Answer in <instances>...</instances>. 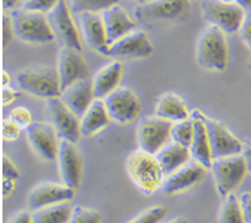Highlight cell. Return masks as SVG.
<instances>
[{"mask_svg":"<svg viewBox=\"0 0 251 223\" xmlns=\"http://www.w3.org/2000/svg\"><path fill=\"white\" fill-rule=\"evenodd\" d=\"M229 60L226 34L215 25L206 27L197 41V62L204 70L222 73Z\"/></svg>","mask_w":251,"mask_h":223,"instance_id":"1","label":"cell"},{"mask_svg":"<svg viewBox=\"0 0 251 223\" xmlns=\"http://www.w3.org/2000/svg\"><path fill=\"white\" fill-rule=\"evenodd\" d=\"M126 166L129 177L138 188V191L145 196L154 194L162 185L164 173L155 155L139 148L129 155Z\"/></svg>","mask_w":251,"mask_h":223,"instance_id":"2","label":"cell"},{"mask_svg":"<svg viewBox=\"0 0 251 223\" xmlns=\"http://www.w3.org/2000/svg\"><path fill=\"white\" fill-rule=\"evenodd\" d=\"M14 34L22 41L30 44H49L55 39L48 20V15L41 11L18 8L10 11Z\"/></svg>","mask_w":251,"mask_h":223,"instance_id":"3","label":"cell"},{"mask_svg":"<svg viewBox=\"0 0 251 223\" xmlns=\"http://www.w3.org/2000/svg\"><path fill=\"white\" fill-rule=\"evenodd\" d=\"M16 83L23 91L43 99L61 96V83L57 69L49 65H34L18 73Z\"/></svg>","mask_w":251,"mask_h":223,"instance_id":"4","label":"cell"},{"mask_svg":"<svg viewBox=\"0 0 251 223\" xmlns=\"http://www.w3.org/2000/svg\"><path fill=\"white\" fill-rule=\"evenodd\" d=\"M201 15L210 25L220 28L225 34L240 30L246 10L239 3H224L222 0H201Z\"/></svg>","mask_w":251,"mask_h":223,"instance_id":"5","label":"cell"},{"mask_svg":"<svg viewBox=\"0 0 251 223\" xmlns=\"http://www.w3.org/2000/svg\"><path fill=\"white\" fill-rule=\"evenodd\" d=\"M217 190L223 198L234 192L245 178L248 167L241 153L214 159L211 165Z\"/></svg>","mask_w":251,"mask_h":223,"instance_id":"6","label":"cell"},{"mask_svg":"<svg viewBox=\"0 0 251 223\" xmlns=\"http://www.w3.org/2000/svg\"><path fill=\"white\" fill-rule=\"evenodd\" d=\"M173 124L160 116H146L139 121L137 129V141L141 150L155 155L160 148L167 145L171 139Z\"/></svg>","mask_w":251,"mask_h":223,"instance_id":"7","label":"cell"},{"mask_svg":"<svg viewBox=\"0 0 251 223\" xmlns=\"http://www.w3.org/2000/svg\"><path fill=\"white\" fill-rule=\"evenodd\" d=\"M46 109L51 124L56 129L60 139L77 143L82 136L80 125L81 118L70 110L60 97L48 99Z\"/></svg>","mask_w":251,"mask_h":223,"instance_id":"8","label":"cell"},{"mask_svg":"<svg viewBox=\"0 0 251 223\" xmlns=\"http://www.w3.org/2000/svg\"><path fill=\"white\" fill-rule=\"evenodd\" d=\"M107 111L111 120L118 124H129L141 112V101L133 90L118 86L104 97Z\"/></svg>","mask_w":251,"mask_h":223,"instance_id":"9","label":"cell"},{"mask_svg":"<svg viewBox=\"0 0 251 223\" xmlns=\"http://www.w3.org/2000/svg\"><path fill=\"white\" fill-rule=\"evenodd\" d=\"M46 15H48V20L50 23L55 39L62 46H69V48L82 51L78 30L71 18V9L67 5L66 0H61Z\"/></svg>","mask_w":251,"mask_h":223,"instance_id":"10","label":"cell"},{"mask_svg":"<svg viewBox=\"0 0 251 223\" xmlns=\"http://www.w3.org/2000/svg\"><path fill=\"white\" fill-rule=\"evenodd\" d=\"M203 120L205 122L208 130L209 142L211 147L213 159L230 156V155H238L243 151L244 143L239 140L234 134H231L226 126L222 122L206 117L203 115Z\"/></svg>","mask_w":251,"mask_h":223,"instance_id":"11","label":"cell"},{"mask_svg":"<svg viewBox=\"0 0 251 223\" xmlns=\"http://www.w3.org/2000/svg\"><path fill=\"white\" fill-rule=\"evenodd\" d=\"M27 141L32 150L45 161H53L57 159L59 143L56 129L48 122H32L26 129Z\"/></svg>","mask_w":251,"mask_h":223,"instance_id":"12","label":"cell"},{"mask_svg":"<svg viewBox=\"0 0 251 223\" xmlns=\"http://www.w3.org/2000/svg\"><path fill=\"white\" fill-rule=\"evenodd\" d=\"M81 53L82 51L69 46H62L60 51L57 59V73L62 91L76 81L88 78L90 70Z\"/></svg>","mask_w":251,"mask_h":223,"instance_id":"13","label":"cell"},{"mask_svg":"<svg viewBox=\"0 0 251 223\" xmlns=\"http://www.w3.org/2000/svg\"><path fill=\"white\" fill-rule=\"evenodd\" d=\"M153 44L145 31L133 30L110 45L107 56L145 59L153 54Z\"/></svg>","mask_w":251,"mask_h":223,"instance_id":"14","label":"cell"},{"mask_svg":"<svg viewBox=\"0 0 251 223\" xmlns=\"http://www.w3.org/2000/svg\"><path fill=\"white\" fill-rule=\"evenodd\" d=\"M189 0H147L137 8L136 16L142 22H169L183 15Z\"/></svg>","mask_w":251,"mask_h":223,"instance_id":"15","label":"cell"},{"mask_svg":"<svg viewBox=\"0 0 251 223\" xmlns=\"http://www.w3.org/2000/svg\"><path fill=\"white\" fill-rule=\"evenodd\" d=\"M75 188L67 185L43 182L35 186L27 196V207L30 211L51 206V204L70 202L75 197Z\"/></svg>","mask_w":251,"mask_h":223,"instance_id":"16","label":"cell"},{"mask_svg":"<svg viewBox=\"0 0 251 223\" xmlns=\"http://www.w3.org/2000/svg\"><path fill=\"white\" fill-rule=\"evenodd\" d=\"M57 164L62 182L77 190L82 180V162L76 143L67 140L60 141Z\"/></svg>","mask_w":251,"mask_h":223,"instance_id":"17","label":"cell"},{"mask_svg":"<svg viewBox=\"0 0 251 223\" xmlns=\"http://www.w3.org/2000/svg\"><path fill=\"white\" fill-rule=\"evenodd\" d=\"M81 31L86 45L102 55L108 54L110 44L107 40V32L104 28L101 13H81L78 14Z\"/></svg>","mask_w":251,"mask_h":223,"instance_id":"18","label":"cell"},{"mask_svg":"<svg viewBox=\"0 0 251 223\" xmlns=\"http://www.w3.org/2000/svg\"><path fill=\"white\" fill-rule=\"evenodd\" d=\"M205 168L199 162H188L178 168L176 172L167 176V180L160 185V191L166 195H174L189 190L193 186L201 182Z\"/></svg>","mask_w":251,"mask_h":223,"instance_id":"19","label":"cell"},{"mask_svg":"<svg viewBox=\"0 0 251 223\" xmlns=\"http://www.w3.org/2000/svg\"><path fill=\"white\" fill-rule=\"evenodd\" d=\"M101 14L104 28H106L107 40H108L110 45H112L118 39L123 38L125 35L136 30V22L132 19L128 13L120 4L110 6L108 9L102 11Z\"/></svg>","mask_w":251,"mask_h":223,"instance_id":"20","label":"cell"},{"mask_svg":"<svg viewBox=\"0 0 251 223\" xmlns=\"http://www.w3.org/2000/svg\"><path fill=\"white\" fill-rule=\"evenodd\" d=\"M60 99L70 110L81 118L95 100L92 81L88 80V78L76 81L61 92Z\"/></svg>","mask_w":251,"mask_h":223,"instance_id":"21","label":"cell"},{"mask_svg":"<svg viewBox=\"0 0 251 223\" xmlns=\"http://www.w3.org/2000/svg\"><path fill=\"white\" fill-rule=\"evenodd\" d=\"M192 116L194 118V136L190 145L192 159L199 162L205 169H211L214 159L211 155L208 130L203 120V113L199 111H193Z\"/></svg>","mask_w":251,"mask_h":223,"instance_id":"22","label":"cell"},{"mask_svg":"<svg viewBox=\"0 0 251 223\" xmlns=\"http://www.w3.org/2000/svg\"><path fill=\"white\" fill-rule=\"evenodd\" d=\"M164 176H169L190 161V148L172 140L155 153Z\"/></svg>","mask_w":251,"mask_h":223,"instance_id":"23","label":"cell"},{"mask_svg":"<svg viewBox=\"0 0 251 223\" xmlns=\"http://www.w3.org/2000/svg\"><path fill=\"white\" fill-rule=\"evenodd\" d=\"M123 75V65L120 60H113L110 64L104 65L101 70L97 71L92 80L95 99H104L108 94L120 86Z\"/></svg>","mask_w":251,"mask_h":223,"instance_id":"24","label":"cell"},{"mask_svg":"<svg viewBox=\"0 0 251 223\" xmlns=\"http://www.w3.org/2000/svg\"><path fill=\"white\" fill-rule=\"evenodd\" d=\"M111 117L107 111L104 100L95 99L85 115L81 117V134L85 137L94 136L108 125Z\"/></svg>","mask_w":251,"mask_h":223,"instance_id":"25","label":"cell"},{"mask_svg":"<svg viewBox=\"0 0 251 223\" xmlns=\"http://www.w3.org/2000/svg\"><path fill=\"white\" fill-rule=\"evenodd\" d=\"M155 115L171 120L172 122L182 121L190 116L187 104L183 101L182 97L172 92L159 97L155 105Z\"/></svg>","mask_w":251,"mask_h":223,"instance_id":"26","label":"cell"},{"mask_svg":"<svg viewBox=\"0 0 251 223\" xmlns=\"http://www.w3.org/2000/svg\"><path fill=\"white\" fill-rule=\"evenodd\" d=\"M73 213V207L69 202L51 204L46 207L32 211V222L34 223H65L70 222Z\"/></svg>","mask_w":251,"mask_h":223,"instance_id":"27","label":"cell"},{"mask_svg":"<svg viewBox=\"0 0 251 223\" xmlns=\"http://www.w3.org/2000/svg\"><path fill=\"white\" fill-rule=\"evenodd\" d=\"M218 221L222 223L244 222V213L240 203V198L234 192L229 194L224 198Z\"/></svg>","mask_w":251,"mask_h":223,"instance_id":"28","label":"cell"},{"mask_svg":"<svg viewBox=\"0 0 251 223\" xmlns=\"http://www.w3.org/2000/svg\"><path fill=\"white\" fill-rule=\"evenodd\" d=\"M193 136H194V118L192 115L182 121L174 122L172 126L171 139L180 145L190 148Z\"/></svg>","mask_w":251,"mask_h":223,"instance_id":"29","label":"cell"},{"mask_svg":"<svg viewBox=\"0 0 251 223\" xmlns=\"http://www.w3.org/2000/svg\"><path fill=\"white\" fill-rule=\"evenodd\" d=\"M120 3V0H70V9L75 14L102 13L110 6Z\"/></svg>","mask_w":251,"mask_h":223,"instance_id":"30","label":"cell"},{"mask_svg":"<svg viewBox=\"0 0 251 223\" xmlns=\"http://www.w3.org/2000/svg\"><path fill=\"white\" fill-rule=\"evenodd\" d=\"M101 222V215L92 208L76 206L73 208L70 223H99Z\"/></svg>","mask_w":251,"mask_h":223,"instance_id":"31","label":"cell"},{"mask_svg":"<svg viewBox=\"0 0 251 223\" xmlns=\"http://www.w3.org/2000/svg\"><path fill=\"white\" fill-rule=\"evenodd\" d=\"M167 215V210L163 206H153V207L147 208L143 212L139 213L138 216L131 220V223H155L163 220Z\"/></svg>","mask_w":251,"mask_h":223,"instance_id":"32","label":"cell"},{"mask_svg":"<svg viewBox=\"0 0 251 223\" xmlns=\"http://www.w3.org/2000/svg\"><path fill=\"white\" fill-rule=\"evenodd\" d=\"M9 118H11L15 124L19 125L22 129H27L32 124V113L29 109L19 106L10 111Z\"/></svg>","mask_w":251,"mask_h":223,"instance_id":"33","label":"cell"},{"mask_svg":"<svg viewBox=\"0 0 251 223\" xmlns=\"http://www.w3.org/2000/svg\"><path fill=\"white\" fill-rule=\"evenodd\" d=\"M1 134L3 137L8 141L18 140L22 135V127L11 120V118H4L1 122Z\"/></svg>","mask_w":251,"mask_h":223,"instance_id":"34","label":"cell"},{"mask_svg":"<svg viewBox=\"0 0 251 223\" xmlns=\"http://www.w3.org/2000/svg\"><path fill=\"white\" fill-rule=\"evenodd\" d=\"M61 0H27L24 3V8L29 10L41 11L44 14H48L52 10Z\"/></svg>","mask_w":251,"mask_h":223,"instance_id":"35","label":"cell"},{"mask_svg":"<svg viewBox=\"0 0 251 223\" xmlns=\"http://www.w3.org/2000/svg\"><path fill=\"white\" fill-rule=\"evenodd\" d=\"M1 173H3V178H10V180H18L20 176L19 169L16 168L14 162L9 159L8 156H3V162H1Z\"/></svg>","mask_w":251,"mask_h":223,"instance_id":"36","label":"cell"},{"mask_svg":"<svg viewBox=\"0 0 251 223\" xmlns=\"http://www.w3.org/2000/svg\"><path fill=\"white\" fill-rule=\"evenodd\" d=\"M240 35L244 43L246 44L251 50V10H248L245 14V18L243 20V24L240 27Z\"/></svg>","mask_w":251,"mask_h":223,"instance_id":"37","label":"cell"},{"mask_svg":"<svg viewBox=\"0 0 251 223\" xmlns=\"http://www.w3.org/2000/svg\"><path fill=\"white\" fill-rule=\"evenodd\" d=\"M239 198H240L241 207H243L244 222L251 223V192H244Z\"/></svg>","mask_w":251,"mask_h":223,"instance_id":"38","label":"cell"},{"mask_svg":"<svg viewBox=\"0 0 251 223\" xmlns=\"http://www.w3.org/2000/svg\"><path fill=\"white\" fill-rule=\"evenodd\" d=\"M15 35L14 34V28L13 22H11L10 16L3 15V44L4 46L8 43H10L11 36Z\"/></svg>","mask_w":251,"mask_h":223,"instance_id":"39","label":"cell"},{"mask_svg":"<svg viewBox=\"0 0 251 223\" xmlns=\"http://www.w3.org/2000/svg\"><path fill=\"white\" fill-rule=\"evenodd\" d=\"M18 97H19V91L18 90L9 86H3V90H1V104L4 106L13 104Z\"/></svg>","mask_w":251,"mask_h":223,"instance_id":"40","label":"cell"},{"mask_svg":"<svg viewBox=\"0 0 251 223\" xmlns=\"http://www.w3.org/2000/svg\"><path fill=\"white\" fill-rule=\"evenodd\" d=\"M11 223H29L32 222V212L29 211H22V212L16 213L9 220Z\"/></svg>","mask_w":251,"mask_h":223,"instance_id":"41","label":"cell"},{"mask_svg":"<svg viewBox=\"0 0 251 223\" xmlns=\"http://www.w3.org/2000/svg\"><path fill=\"white\" fill-rule=\"evenodd\" d=\"M15 188V180H10V178H3L1 181V195L4 198H8L11 196Z\"/></svg>","mask_w":251,"mask_h":223,"instance_id":"42","label":"cell"},{"mask_svg":"<svg viewBox=\"0 0 251 223\" xmlns=\"http://www.w3.org/2000/svg\"><path fill=\"white\" fill-rule=\"evenodd\" d=\"M241 155H243L244 160H245V162H246L248 172H251V141H248V142L244 143Z\"/></svg>","mask_w":251,"mask_h":223,"instance_id":"43","label":"cell"},{"mask_svg":"<svg viewBox=\"0 0 251 223\" xmlns=\"http://www.w3.org/2000/svg\"><path fill=\"white\" fill-rule=\"evenodd\" d=\"M20 4H22V0H3V8L10 11L20 8Z\"/></svg>","mask_w":251,"mask_h":223,"instance_id":"44","label":"cell"},{"mask_svg":"<svg viewBox=\"0 0 251 223\" xmlns=\"http://www.w3.org/2000/svg\"><path fill=\"white\" fill-rule=\"evenodd\" d=\"M10 75H9L6 71H3V73H1V85H3V86H6V84L10 83Z\"/></svg>","mask_w":251,"mask_h":223,"instance_id":"45","label":"cell"},{"mask_svg":"<svg viewBox=\"0 0 251 223\" xmlns=\"http://www.w3.org/2000/svg\"><path fill=\"white\" fill-rule=\"evenodd\" d=\"M238 3L240 4L246 11L251 10V0H238Z\"/></svg>","mask_w":251,"mask_h":223,"instance_id":"46","label":"cell"},{"mask_svg":"<svg viewBox=\"0 0 251 223\" xmlns=\"http://www.w3.org/2000/svg\"><path fill=\"white\" fill-rule=\"evenodd\" d=\"M168 222H187V220H184V218H174V220L168 221Z\"/></svg>","mask_w":251,"mask_h":223,"instance_id":"47","label":"cell"},{"mask_svg":"<svg viewBox=\"0 0 251 223\" xmlns=\"http://www.w3.org/2000/svg\"><path fill=\"white\" fill-rule=\"evenodd\" d=\"M222 1H224V3H229V4L238 3V0H222Z\"/></svg>","mask_w":251,"mask_h":223,"instance_id":"48","label":"cell"},{"mask_svg":"<svg viewBox=\"0 0 251 223\" xmlns=\"http://www.w3.org/2000/svg\"><path fill=\"white\" fill-rule=\"evenodd\" d=\"M137 3H139V4H143V3H146V1H147V0H136Z\"/></svg>","mask_w":251,"mask_h":223,"instance_id":"49","label":"cell"},{"mask_svg":"<svg viewBox=\"0 0 251 223\" xmlns=\"http://www.w3.org/2000/svg\"><path fill=\"white\" fill-rule=\"evenodd\" d=\"M24 1H27V0H24Z\"/></svg>","mask_w":251,"mask_h":223,"instance_id":"50","label":"cell"}]
</instances>
